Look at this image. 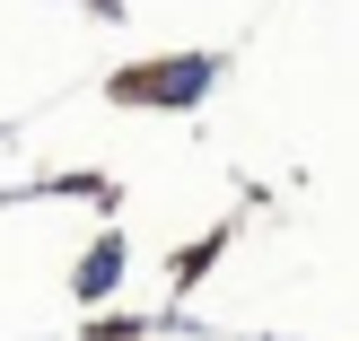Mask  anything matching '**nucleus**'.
<instances>
[{"label": "nucleus", "instance_id": "obj_1", "mask_svg": "<svg viewBox=\"0 0 359 341\" xmlns=\"http://www.w3.org/2000/svg\"><path fill=\"white\" fill-rule=\"evenodd\" d=\"M202 88H210V62H158V70H132L123 97H140V105H193Z\"/></svg>", "mask_w": 359, "mask_h": 341}, {"label": "nucleus", "instance_id": "obj_2", "mask_svg": "<svg viewBox=\"0 0 359 341\" xmlns=\"http://www.w3.org/2000/svg\"><path fill=\"white\" fill-rule=\"evenodd\" d=\"M123 272V245H97V254H88V272H79V289L88 298H105V280Z\"/></svg>", "mask_w": 359, "mask_h": 341}]
</instances>
